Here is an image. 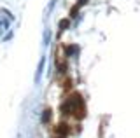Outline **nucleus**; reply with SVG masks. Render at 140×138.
<instances>
[{
  "label": "nucleus",
  "instance_id": "2",
  "mask_svg": "<svg viewBox=\"0 0 140 138\" xmlns=\"http://www.w3.org/2000/svg\"><path fill=\"white\" fill-rule=\"evenodd\" d=\"M49 117H51V112L46 110V114H44V121H49Z\"/></svg>",
  "mask_w": 140,
  "mask_h": 138
},
{
  "label": "nucleus",
  "instance_id": "1",
  "mask_svg": "<svg viewBox=\"0 0 140 138\" xmlns=\"http://www.w3.org/2000/svg\"><path fill=\"white\" fill-rule=\"evenodd\" d=\"M68 26V19H63L61 23H60V28H67Z\"/></svg>",
  "mask_w": 140,
  "mask_h": 138
}]
</instances>
